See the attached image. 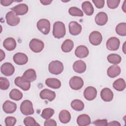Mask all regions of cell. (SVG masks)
<instances>
[{
	"mask_svg": "<svg viewBox=\"0 0 126 126\" xmlns=\"http://www.w3.org/2000/svg\"><path fill=\"white\" fill-rule=\"evenodd\" d=\"M126 42H124L123 46V51L124 53V54H126Z\"/></svg>",
	"mask_w": 126,
	"mask_h": 126,
	"instance_id": "681fc988",
	"label": "cell"
},
{
	"mask_svg": "<svg viewBox=\"0 0 126 126\" xmlns=\"http://www.w3.org/2000/svg\"><path fill=\"white\" fill-rule=\"evenodd\" d=\"M16 118L12 116L6 117L4 120L6 126H14L16 124Z\"/></svg>",
	"mask_w": 126,
	"mask_h": 126,
	"instance_id": "ab89813d",
	"label": "cell"
},
{
	"mask_svg": "<svg viewBox=\"0 0 126 126\" xmlns=\"http://www.w3.org/2000/svg\"><path fill=\"white\" fill-rule=\"evenodd\" d=\"M120 40L116 37H111L109 38L106 42V47L110 51H116L120 46Z\"/></svg>",
	"mask_w": 126,
	"mask_h": 126,
	"instance_id": "9c48e42d",
	"label": "cell"
},
{
	"mask_svg": "<svg viewBox=\"0 0 126 126\" xmlns=\"http://www.w3.org/2000/svg\"><path fill=\"white\" fill-rule=\"evenodd\" d=\"M108 7L110 9H115L119 5L120 0H107L106 1Z\"/></svg>",
	"mask_w": 126,
	"mask_h": 126,
	"instance_id": "f35d334b",
	"label": "cell"
},
{
	"mask_svg": "<svg viewBox=\"0 0 126 126\" xmlns=\"http://www.w3.org/2000/svg\"><path fill=\"white\" fill-rule=\"evenodd\" d=\"M9 97L13 100L18 101L22 98L23 94L18 89H13L9 93Z\"/></svg>",
	"mask_w": 126,
	"mask_h": 126,
	"instance_id": "1f68e13d",
	"label": "cell"
},
{
	"mask_svg": "<svg viewBox=\"0 0 126 126\" xmlns=\"http://www.w3.org/2000/svg\"><path fill=\"white\" fill-rule=\"evenodd\" d=\"M84 96L88 100H94L97 95L96 89L92 86L87 87L84 91Z\"/></svg>",
	"mask_w": 126,
	"mask_h": 126,
	"instance_id": "30bf717a",
	"label": "cell"
},
{
	"mask_svg": "<svg viewBox=\"0 0 126 126\" xmlns=\"http://www.w3.org/2000/svg\"><path fill=\"white\" fill-rule=\"evenodd\" d=\"M91 122L90 116L85 114L79 115L77 119V123L79 126H88L91 124Z\"/></svg>",
	"mask_w": 126,
	"mask_h": 126,
	"instance_id": "d4e9b609",
	"label": "cell"
},
{
	"mask_svg": "<svg viewBox=\"0 0 126 126\" xmlns=\"http://www.w3.org/2000/svg\"><path fill=\"white\" fill-rule=\"evenodd\" d=\"M0 61H2L5 58V54L1 49H0Z\"/></svg>",
	"mask_w": 126,
	"mask_h": 126,
	"instance_id": "7dc6e473",
	"label": "cell"
},
{
	"mask_svg": "<svg viewBox=\"0 0 126 126\" xmlns=\"http://www.w3.org/2000/svg\"><path fill=\"white\" fill-rule=\"evenodd\" d=\"M122 9L124 12H126V0H125L122 6Z\"/></svg>",
	"mask_w": 126,
	"mask_h": 126,
	"instance_id": "c3c4849f",
	"label": "cell"
},
{
	"mask_svg": "<svg viewBox=\"0 0 126 126\" xmlns=\"http://www.w3.org/2000/svg\"><path fill=\"white\" fill-rule=\"evenodd\" d=\"M13 59L15 63L18 65H24L28 61V56L23 53H17L13 57Z\"/></svg>",
	"mask_w": 126,
	"mask_h": 126,
	"instance_id": "7c38bea8",
	"label": "cell"
},
{
	"mask_svg": "<svg viewBox=\"0 0 126 126\" xmlns=\"http://www.w3.org/2000/svg\"><path fill=\"white\" fill-rule=\"evenodd\" d=\"M45 84L48 87L55 89H59L61 86V81L59 79L54 78L47 79L45 80Z\"/></svg>",
	"mask_w": 126,
	"mask_h": 126,
	"instance_id": "4316f807",
	"label": "cell"
},
{
	"mask_svg": "<svg viewBox=\"0 0 126 126\" xmlns=\"http://www.w3.org/2000/svg\"><path fill=\"white\" fill-rule=\"evenodd\" d=\"M89 53L88 48L84 45H79L77 47L75 50V56L80 59L87 57Z\"/></svg>",
	"mask_w": 126,
	"mask_h": 126,
	"instance_id": "ffe728a7",
	"label": "cell"
},
{
	"mask_svg": "<svg viewBox=\"0 0 126 126\" xmlns=\"http://www.w3.org/2000/svg\"><path fill=\"white\" fill-rule=\"evenodd\" d=\"M82 9L83 11L87 16H91L93 15L94 12V8L89 1H85L82 4Z\"/></svg>",
	"mask_w": 126,
	"mask_h": 126,
	"instance_id": "484cf974",
	"label": "cell"
},
{
	"mask_svg": "<svg viewBox=\"0 0 126 126\" xmlns=\"http://www.w3.org/2000/svg\"><path fill=\"white\" fill-rule=\"evenodd\" d=\"M20 111L24 115H32L34 111L32 102L29 100H24L20 105Z\"/></svg>",
	"mask_w": 126,
	"mask_h": 126,
	"instance_id": "3957f363",
	"label": "cell"
},
{
	"mask_svg": "<svg viewBox=\"0 0 126 126\" xmlns=\"http://www.w3.org/2000/svg\"><path fill=\"white\" fill-rule=\"evenodd\" d=\"M14 1L13 0H1L0 1L1 4L4 6H7L10 5Z\"/></svg>",
	"mask_w": 126,
	"mask_h": 126,
	"instance_id": "ee69618b",
	"label": "cell"
},
{
	"mask_svg": "<svg viewBox=\"0 0 126 126\" xmlns=\"http://www.w3.org/2000/svg\"><path fill=\"white\" fill-rule=\"evenodd\" d=\"M108 61L112 64L116 65L121 63L122 58L121 57L117 54H111L107 56Z\"/></svg>",
	"mask_w": 126,
	"mask_h": 126,
	"instance_id": "d6a6232c",
	"label": "cell"
},
{
	"mask_svg": "<svg viewBox=\"0 0 126 126\" xmlns=\"http://www.w3.org/2000/svg\"><path fill=\"white\" fill-rule=\"evenodd\" d=\"M108 21V16L106 13L99 12L95 17V22L97 25H105Z\"/></svg>",
	"mask_w": 126,
	"mask_h": 126,
	"instance_id": "44dd1931",
	"label": "cell"
},
{
	"mask_svg": "<svg viewBox=\"0 0 126 126\" xmlns=\"http://www.w3.org/2000/svg\"><path fill=\"white\" fill-rule=\"evenodd\" d=\"M59 118L62 123L66 124L71 120V114L67 110H63L59 113Z\"/></svg>",
	"mask_w": 126,
	"mask_h": 126,
	"instance_id": "83f0119b",
	"label": "cell"
},
{
	"mask_svg": "<svg viewBox=\"0 0 126 126\" xmlns=\"http://www.w3.org/2000/svg\"><path fill=\"white\" fill-rule=\"evenodd\" d=\"M40 2L43 5H47L50 4L52 2V0H40Z\"/></svg>",
	"mask_w": 126,
	"mask_h": 126,
	"instance_id": "bcb514c9",
	"label": "cell"
},
{
	"mask_svg": "<svg viewBox=\"0 0 126 126\" xmlns=\"http://www.w3.org/2000/svg\"><path fill=\"white\" fill-rule=\"evenodd\" d=\"M5 19L7 24L11 26H17L20 21V18L13 11H10L6 13Z\"/></svg>",
	"mask_w": 126,
	"mask_h": 126,
	"instance_id": "8992f818",
	"label": "cell"
},
{
	"mask_svg": "<svg viewBox=\"0 0 126 126\" xmlns=\"http://www.w3.org/2000/svg\"><path fill=\"white\" fill-rule=\"evenodd\" d=\"M89 41L93 45H99L102 40V36L100 32L98 31H93L89 35Z\"/></svg>",
	"mask_w": 126,
	"mask_h": 126,
	"instance_id": "ba28073f",
	"label": "cell"
},
{
	"mask_svg": "<svg viewBox=\"0 0 126 126\" xmlns=\"http://www.w3.org/2000/svg\"><path fill=\"white\" fill-rule=\"evenodd\" d=\"M15 84L23 91H28L31 87V82L25 81L21 77H17L14 80Z\"/></svg>",
	"mask_w": 126,
	"mask_h": 126,
	"instance_id": "e0dca14e",
	"label": "cell"
},
{
	"mask_svg": "<svg viewBox=\"0 0 126 126\" xmlns=\"http://www.w3.org/2000/svg\"><path fill=\"white\" fill-rule=\"evenodd\" d=\"M71 107L75 111H80L84 109V104L81 100L74 99L71 102Z\"/></svg>",
	"mask_w": 126,
	"mask_h": 126,
	"instance_id": "4dcf8cb0",
	"label": "cell"
},
{
	"mask_svg": "<svg viewBox=\"0 0 126 126\" xmlns=\"http://www.w3.org/2000/svg\"><path fill=\"white\" fill-rule=\"evenodd\" d=\"M69 84L72 89L78 90L81 89L83 86L84 81L80 77L75 76L71 78L69 80Z\"/></svg>",
	"mask_w": 126,
	"mask_h": 126,
	"instance_id": "52a82bcc",
	"label": "cell"
},
{
	"mask_svg": "<svg viewBox=\"0 0 126 126\" xmlns=\"http://www.w3.org/2000/svg\"><path fill=\"white\" fill-rule=\"evenodd\" d=\"M48 70L51 74L54 75L60 74L63 70V63L59 61H53L49 64Z\"/></svg>",
	"mask_w": 126,
	"mask_h": 126,
	"instance_id": "7a4b0ae2",
	"label": "cell"
},
{
	"mask_svg": "<svg viewBox=\"0 0 126 126\" xmlns=\"http://www.w3.org/2000/svg\"><path fill=\"white\" fill-rule=\"evenodd\" d=\"M116 33L120 36L126 35V23H121L117 25L116 27Z\"/></svg>",
	"mask_w": 126,
	"mask_h": 126,
	"instance_id": "836d02e7",
	"label": "cell"
},
{
	"mask_svg": "<svg viewBox=\"0 0 126 126\" xmlns=\"http://www.w3.org/2000/svg\"><path fill=\"white\" fill-rule=\"evenodd\" d=\"M54 110L51 108H46L43 110L41 116L44 119H48L52 117L54 114Z\"/></svg>",
	"mask_w": 126,
	"mask_h": 126,
	"instance_id": "e575fe53",
	"label": "cell"
},
{
	"mask_svg": "<svg viewBox=\"0 0 126 126\" xmlns=\"http://www.w3.org/2000/svg\"><path fill=\"white\" fill-rule=\"evenodd\" d=\"M93 124L96 126H107L108 122L106 119H98L94 121Z\"/></svg>",
	"mask_w": 126,
	"mask_h": 126,
	"instance_id": "60d3db41",
	"label": "cell"
},
{
	"mask_svg": "<svg viewBox=\"0 0 126 126\" xmlns=\"http://www.w3.org/2000/svg\"><path fill=\"white\" fill-rule=\"evenodd\" d=\"M113 87L116 91L121 92L126 88V82L123 78H119L115 80L113 83Z\"/></svg>",
	"mask_w": 126,
	"mask_h": 126,
	"instance_id": "f1b7e54d",
	"label": "cell"
},
{
	"mask_svg": "<svg viewBox=\"0 0 126 126\" xmlns=\"http://www.w3.org/2000/svg\"><path fill=\"white\" fill-rule=\"evenodd\" d=\"M121 69L120 66L117 65H112L110 66L107 69V73L108 76L110 78H115L120 75Z\"/></svg>",
	"mask_w": 126,
	"mask_h": 126,
	"instance_id": "cb8c5ba5",
	"label": "cell"
},
{
	"mask_svg": "<svg viewBox=\"0 0 126 126\" xmlns=\"http://www.w3.org/2000/svg\"><path fill=\"white\" fill-rule=\"evenodd\" d=\"M11 10L16 13L17 15H23L28 12L29 8L26 4L20 3L11 8Z\"/></svg>",
	"mask_w": 126,
	"mask_h": 126,
	"instance_id": "9a60e30c",
	"label": "cell"
},
{
	"mask_svg": "<svg viewBox=\"0 0 126 126\" xmlns=\"http://www.w3.org/2000/svg\"><path fill=\"white\" fill-rule=\"evenodd\" d=\"M39 96L42 99H47L50 101H53L56 97V93L48 89H45L41 91Z\"/></svg>",
	"mask_w": 126,
	"mask_h": 126,
	"instance_id": "4fadbf2b",
	"label": "cell"
},
{
	"mask_svg": "<svg viewBox=\"0 0 126 126\" xmlns=\"http://www.w3.org/2000/svg\"><path fill=\"white\" fill-rule=\"evenodd\" d=\"M66 33L64 24L61 21H57L53 24V35L56 38H61L64 37Z\"/></svg>",
	"mask_w": 126,
	"mask_h": 126,
	"instance_id": "6da1fadb",
	"label": "cell"
},
{
	"mask_svg": "<svg viewBox=\"0 0 126 126\" xmlns=\"http://www.w3.org/2000/svg\"><path fill=\"white\" fill-rule=\"evenodd\" d=\"M107 126H121V124L117 121H111V122L108 123Z\"/></svg>",
	"mask_w": 126,
	"mask_h": 126,
	"instance_id": "f6af8a7d",
	"label": "cell"
},
{
	"mask_svg": "<svg viewBox=\"0 0 126 126\" xmlns=\"http://www.w3.org/2000/svg\"><path fill=\"white\" fill-rule=\"evenodd\" d=\"M74 47V43L72 40L69 39H66L61 46L62 50L65 53L70 52Z\"/></svg>",
	"mask_w": 126,
	"mask_h": 126,
	"instance_id": "f546056e",
	"label": "cell"
},
{
	"mask_svg": "<svg viewBox=\"0 0 126 126\" xmlns=\"http://www.w3.org/2000/svg\"><path fill=\"white\" fill-rule=\"evenodd\" d=\"M2 109L6 113L12 114L16 111L17 105L15 103L10 100H6L3 104Z\"/></svg>",
	"mask_w": 126,
	"mask_h": 126,
	"instance_id": "ac0fdd59",
	"label": "cell"
},
{
	"mask_svg": "<svg viewBox=\"0 0 126 126\" xmlns=\"http://www.w3.org/2000/svg\"><path fill=\"white\" fill-rule=\"evenodd\" d=\"M69 14L73 16L82 17L84 15L83 12L76 7H71L68 9Z\"/></svg>",
	"mask_w": 126,
	"mask_h": 126,
	"instance_id": "d590c367",
	"label": "cell"
},
{
	"mask_svg": "<svg viewBox=\"0 0 126 126\" xmlns=\"http://www.w3.org/2000/svg\"><path fill=\"white\" fill-rule=\"evenodd\" d=\"M0 71L4 75L9 76L14 73L15 68L12 63H5L1 65Z\"/></svg>",
	"mask_w": 126,
	"mask_h": 126,
	"instance_id": "8fae6325",
	"label": "cell"
},
{
	"mask_svg": "<svg viewBox=\"0 0 126 126\" xmlns=\"http://www.w3.org/2000/svg\"><path fill=\"white\" fill-rule=\"evenodd\" d=\"M44 126H56L57 123L53 119H48L46 120V121L44 122Z\"/></svg>",
	"mask_w": 126,
	"mask_h": 126,
	"instance_id": "7bdbcfd3",
	"label": "cell"
},
{
	"mask_svg": "<svg viewBox=\"0 0 126 126\" xmlns=\"http://www.w3.org/2000/svg\"><path fill=\"white\" fill-rule=\"evenodd\" d=\"M73 69L77 73H82L86 70V64L82 60H78L73 64Z\"/></svg>",
	"mask_w": 126,
	"mask_h": 126,
	"instance_id": "603a6c76",
	"label": "cell"
},
{
	"mask_svg": "<svg viewBox=\"0 0 126 126\" xmlns=\"http://www.w3.org/2000/svg\"><path fill=\"white\" fill-rule=\"evenodd\" d=\"M69 32L73 35H77L80 34L82 31V26L76 21H71L69 23Z\"/></svg>",
	"mask_w": 126,
	"mask_h": 126,
	"instance_id": "5bb4252c",
	"label": "cell"
},
{
	"mask_svg": "<svg viewBox=\"0 0 126 126\" xmlns=\"http://www.w3.org/2000/svg\"><path fill=\"white\" fill-rule=\"evenodd\" d=\"M3 46L6 50L12 51L14 50L16 47V41L13 37H8L3 41Z\"/></svg>",
	"mask_w": 126,
	"mask_h": 126,
	"instance_id": "7402d4cb",
	"label": "cell"
},
{
	"mask_svg": "<svg viewBox=\"0 0 126 126\" xmlns=\"http://www.w3.org/2000/svg\"><path fill=\"white\" fill-rule=\"evenodd\" d=\"M37 29L43 34H48L50 31V23L49 21L46 19L39 20L36 24Z\"/></svg>",
	"mask_w": 126,
	"mask_h": 126,
	"instance_id": "277c9868",
	"label": "cell"
},
{
	"mask_svg": "<svg viewBox=\"0 0 126 126\" xmlns=\"http://www.w3.org/2000/svg\"><path fill=\"white\" fill-rule=\"evenodd\" d=\"M9 82L6 78L0 77V88L2 90H6L9 87Z\"/></svg>",
	"mask_w": 126,
	"mask_h": 126,
	"instance_id": "74e56055",
	"label": "cell"
},
{
	"mask_svg": "<svg viewBox=\"0 0 126 126\" xmlns=\"http://www.w3.org/2000/svg\"><path fill=\"white\" fill-rule=\"evenodd\" d=\"M92 1L97 8H101L104 5L105 1L104 0H93Z\"/></svg>",
	"mask_w": 126,
	"mask_h": 126,
	"instance_id": "b9f144b4",
	"label": "cell"
},
{
	"mask_svg": "<svg viewBox=\"0 0 126 126\" xmlns=\"http://www.w3.org/2000/svg\"><path fill=\"white\" fill-rule=\"evenodd\" d=\"M30 49L34 53H39L42 51L44 47L43 42L36 38L32 39L29 43Z\"/></svg>",
	"mask_w": 126,
	"mask_h": 126,
	"instance_id": "5b68a950",
	"label": "cell"
},
{
	"mask_svg": "<svg viewBox=\"0 0 126 126\" xmlns=\"http://www.w3.org/2000/svg\"><path fill=\"white\" fill-rule=\"evenodd\" d=\"M21 77L25 81L32 82L36 80V74L33 69L30 68L24 72Z\"/></svg>",
	"mask_w": 126,
	"mask_h": 126,
	"instance_id": "2e32d148",
	"label": "cell"
},
{
	"mask_svg": "<svg viewBox=\"0 0 126 126\" xmlns=\"http://www.w3.org/2000/svg\"><path fill=\"white\" fill-rule=\"evenodd\" d=\"M100 96L104 101L109 102L112 100L114 94L111 89L108 88H104L100 92Z\"/></svg>",
	"mask_w": 126,
	"mask_h": 126,
	"instance_id": "d6986e66",
	"label": "cell"
},
{
	"mask_svg": "<svg viewBox=\"0 0 126 126\" xmlns=\"http://www.w3.org/2000/svg\"><path fill=\"white\" fill-rule=\"evenodd\" d=\"M24 124L26 126H40L38 124L34 119L32 117H27L24 120Z\"/></svg>",
	"mask_w": 126,
	"mask_h": 126,
	"instance_id": "8d00e7d4",
	"label": "cell"
}]
</instances>
